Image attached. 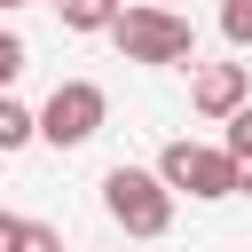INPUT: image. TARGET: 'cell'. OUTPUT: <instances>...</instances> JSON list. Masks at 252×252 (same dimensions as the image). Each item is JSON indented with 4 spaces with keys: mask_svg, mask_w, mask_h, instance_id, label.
Returning <instances> with one entry per match:
<instances>
[{
    "mask_svg": "<svg viewBox=\"0 0 252 252\" xmlns=\"http://www.w3.org/2000/svg\"><path fill=\"white\" fill-rule=\"evenodd\" d=\"M158 181H165L173 197H197V205L236 197V165H228V150H205V142H165V150H158Z\"/></svg>",
    "mask_w": 252,
    "mask_h": 252,
    "instance_id": "cell-4",
    "label": "cell"
},
{
    "mask_svg": "<svg viewBox=\"0 0 252 252\" xmlns=\"http://www.w3.org/2000/svg\"><path fill=\"white\" fill-rule=\"evenodd\" d=\"M0 252H24V220L16 213H0Z\"/></svg>",
    "mask_w": 252,
    "mask_h": 252,
    "instance_id": "cell-12",
    "label": "cell"
},
{
    "mask_svg": "<svg viewBox=\"0 0 252 252\" xmlns=\"http://www.w3.org/2000/svg\"><path fill=\"white\" fill-rule=\"evenodd\" d=\"M220 150H228V165H236V189H252V102L228 118V134H220Z\"/></svg>",
    "mask_w": 252,
    "mask_h": 252,
    "instance_id": "cell-8",
    "label": "cell"
},
{
    "mask_svg": "<svg viewBox=\"0 0 252 252\" xmlns=\"http://www.w3.org/2000/svg\"><path fill=\"white\" fill-rule=\"evenodd\" d=\"M118 8H126V0H118Z\"/></svg>",
    "mask_w": 252,
    "mask_h": 252,
    "instance_id": "cell-13",
    "label": "cell"
},
{
    "mask_svg": "<svg viewBox=\"0 0 252 252\" xmlns=\"http://www.w3.org/2000/svg\"><path fill=\"white\" fill-rule=\"evenodd\" d=\"M24 63H32V47H24V39H16L8 24H0V94H8L16 79H24Z\"/></svg>",
    "mask_w": 252,
    "mask_h": 252,
    "instance_id": "cell-10",
    "label": "cell"
},
{
    "mask_svg": "<svg viewBox=\"0 0 252 252\" xmlns=\"http://www.w3.org/2000/svg\"><path fill=\"white\" fill-rule=\"evenodd\" d=\"M110 39H118V55H126V63H189V55H197V32H189V16H181V8H158V0H134V8H118Z\"/></svg>",
    "mask_w": 252,
    "mask_h": 252,
    "instance_id": "cell-1",
    "label": "cell"
},
{
    "mask_svg": "<svg viewBox=\"0 0 252 252\" xmlns=\"http://www.w3.org/2000/svg\"><path fill=\"white\" fill-rule=\"evenodd\" d=\"M102 213L126 236H165L173 228V189L158 181V165H110L102 173Z\"/></svg>",
    "mask_w": 252,
    "mask_h": 252,
    "instance_id": "cell-2",
    "label": "cell"
},
{
    "mask_svg": "<svg viewBox=\"0 0 252 252\" xmlns=\"http://www.w3.org/2000/svg\"><path fill=\"white\" fill-rule=\"evenodd\" d=\"M63 32H110L118 24V0H55Z\"/></svg>",
    "mask_w": 252,
    "mask_h": 252,
    "instance_id": "cell-6",
    "label": "cell"
},
{
    "mask_svg": "<svg viewBox=\"0 0 252 252\" xmlns=\"http://www.w3.org/2000/svg\"><path fill=\"white\" fill-rule=\"evenodd\" d=\"M24 142H39V110H24L16 94H0V158L24 150Z\"/></svg>",
    "mask_w": 252,
    "mask_h": 252,
    "instance_id": "cell-7",
    "label": "cell"
},
{
    "mask_svg": "<svg viewBox=\"0 0 252 252\" xmlns=\"http://www.w3.org/2000/svg\"><path fill=\"white\" fill-rule=\"evenodd\" d=\"M102 118H110V94H102L94 79H63V87L39 102V142H55V150H87V142L102 134Z\"/></svg>",
    "mask_w": 252,
    "mask_h": 252,
    "instance_id": "cell-3",
    "label": "cell"
},
{
    "mask_svg": "<svg viewBox=\"0 0 252 252\" xmlns=\"http://www.w3.org/2000/svg\"><path fill=\"white\" fill-rule=\"evenodd\" d=\"M0 8H8V0H0Z\"/></svg>",
    "mask_w": 252,
    "mask_h": 252,
    "instance_id": "cell-14",
    "label": "cell"
},
{
    "mask_svg": "<svg viewBox=\"0 0 252 252\" xmlns=\"http://www.w3.org/2000/svg\"><path fill=\"white\" fill-rule=\"evenodd\" d=\"M220 39L228 47H252V0H220Z\"/></svg>",
    "mask_w": 252,
    "mask_h": 252,
    "instance_id": "cell-9",
    "label": "cell"
},
{
    "mask_svg": "<svg viewBox=\"0 0 252 252\" xmlns=\"http://www.w3.org/2000/svg\"><path fill=\"white\" fill-rule=\"evenodd\" d=\"M189 102H197L205 118H220V126H228V118L252 102V71H244V63H197V79H189Z\"/></svg>",
    "mask_w": 252,
    "mask_h": 252,
    "instance_id": "cell-5",
    "label": "cell"
},
{
    "mask_svg": "<svg viewBox=\"0 0 252 252\" xmlns=\"http://www.w3.org/2000/svg\"><path fill=\"white\" fill-rule=\"evenodd\" d=\"M8 8H16V0H8Z\"/></svg>",
    "mask_w": 252,
    "mask_h": 252,
    "instance_id": "cell-15",
    "label": "cell"
},
{
    "mask_svg": "<svg viewBox=\"0 0 252 252\" xmlns=\"http://www.w3.org/2000/svg\"><path fill=\"white\" fill-rule=\"evenodd\" d=\"M24 252H63V228H47V220H24Z\"/></svg>",
    "mask_w": 252,
    "mask_h": 252,
    "instance_id": "cell-11",
    "label": "cell"
}]
</instances>
